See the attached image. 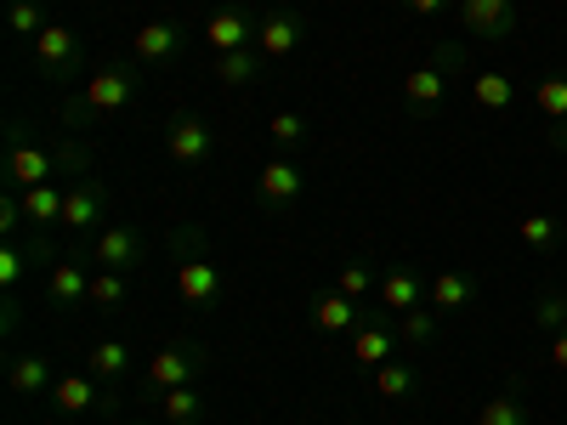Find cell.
<instances>
[{
  "label": "cell",
  "instance_id": "9",
  "mask_svg": "<svg viewBox=\"0 0 567 425\" xmlns=\"http://www.w3.org/2000/svg\"><path fill=\"white\" fill-rule=\"evenodd\" d=\"M165 154L182 165V170H205L216 159V125H205L199 114H171L165 120Z\"/></svg>",
  "mask_w": 567,
  "mask_h": 425
},
{
  "label": "cell",
  "instance_id": "15",
  "mask_svg": "<svg viewBox=\"0 0 567 425\" xmlns=\"http://www.w3.org/2000/svg\"><path fill=\"white\" fill-rule=\"evenodd\" d=\"M182 45H187V29H182L176 18H154V23H142V29L131 34V58H136L142 74H154V69H165L171 58H182Z\"/></svg>",
  "mask_w": 567,
  "mask_h": 425
},
{
  "label": "cell",
  "instance_id": "6",
  "mask_svg": "<svg viewBox=\"0 0 567 425\" xmlns=\"http://www.w3.org/2000/svg\"><path fill=\"white\" fill-rule=\"evenodd\" d=\"M103 216H114V187L91 170V176H80V182H69V205H63V227L74 232V245L80 239H91V232H103L109 221Z\"/></svg>",
  "mask_w": 567,
  "mask_h": 425
},
{
  "label": "cell",
  "instance_id": "13",
  "mask_svg": "<svg viewBox=\"0 0 567 425\" xmlns=\"http://www.w3.org/2000/svg\"><path fill=\"white\" fill-rule=\"evenodd\" d=\"M460 29L471 40L505 45L516 29H523V12H516V0H460Z\"/></svg>",
  "mask_w": 567,
  "mask_h": 425
},
{
  "label": "cell",
  "instance_id": "25",
  "mask_svg": "<svg viewBox=\"0 0 567 425\" xmlns=\"http://www.w3.org/2000/svg\"><path fill=\"white\" fill-rule=\"evenodd\" d=\"M477 425H534V408L523 397V381H511L499 397H488L483 414H477Z\"/></svg>",
  "mask_w": 567,
  "mask_h": 425
},
{
  "label": "cell",
  "instance_id": "21",
  "mask_svg": "<svg viewBox=\"0 0 567 425\" xmlns=\"http://www.w3.org/2000/svg\"><path fill=\"white\" fill-rule=\"evenodd\" d=\"M63 205H69V182H40L23 194V221L29 232H45V227H63Z\"/></svg>",
  "mask_w": 567,
  "mask_h": 425
},
{
  "label": "cell",
  "instance_id": "31",
  "mask_svg": "<svg viewBox=\"0 0 567 425\" xmlns=\"http://www.w3.org/2000/svg\"><path fill=\"white\" fill-rule=\"evenodd\" d=\"M516 239H523L528 250H556V245L567 239V221H561V216H545V210H534V216H523V221H516Z\"/></svg>",
  "mask_w": 567,
  "mask_h": 425
},
{
  "label": "cell",
  "instance_id": "33",
  "mask_svg": "<svg viewBox=\"0 0 567 425\" xmlns=\"http://www.w3.org/2000/svg\"><path fill=\"white\" fill-rule=\"evenodd\" d=\"M7 29H12L18 40H29V45H34L52 23H45V7H40V0H12V7H7Z\"/></svg>",
  "mask_w": 567,
  "mask_h": 425
},
{
  "label": "cell",
  "instance_id": "20",
  "mask_svg": "<svg viewBox=\"0 0 567 425\" xmlns=\"http://www.w3.org/2000/svg\"><path fill=\"white\" fill-rule=\"evenodd\" d=\"M312 329L318 335H352V329L363 323V301H352V296H341V290H323V296H312Z\"/></svg>",
  "mask_w": 567,
  "mask_h": 425
},
{
  "label": "cell",
  "instance_id": "18",
  "mask_svg": "<svg viewBox=\"0 0 567 425\" xmlns=\"http://www.w3.org/2000/svg\"><path fill=\"white\" fill-rule=\"evenodd\" d=\"M477 296H483V278H477V272H465V267H443V272H432V290H425L432 312H465V307H477Z\"/></svg>",
  "mask_w": 567,
  "mask_h": 425
},
{
  "label": "cell",
  "instance_id": "11",
  "mask_svg": "<svg viewBox=\"0 0 567 425\" xmlns=\"http://www.w3.org/2000/svg\"><path fill=\"white\" fill-rule=\"evenodd\" d=\"M398 318L386 312V307H363V323L352 329V363H363V369H381V363H392L398 357Z\"/></svg>",
  "mask_w": 567,
  "mask_h": 425
},
{
  "label": "cell",
  "instance_id": "24",
  "mask_svg": "<svg viewBox=\"0 0 567 425\" xmlns=\"http://www.w3.org/2000/svg\"><path fill=\"white\" fill-rule=\"evenodd\" d=\"M85 374H97L103 386H125V374H131V346L125 341H97L85 352Z\"/></svg>",
  "mask_w": 567,
  "mask_h": 425
},
{
  "label": "cell",
  "instance_id": "10",
  "mask_svg": "<svg viewBox=\"0 0 567 425\" xmlns=\"http://www.w3.org/2000/svg\"><path fill=\"white\" fill-rule=\"evenodd\" d=\"M34 69L45 74V80H80L85 74V40L74 34V29H63V23H52L34 45Z\"/></svg>",
  "mask_w": 567,
  "mask_h": 425
},
{
  "label": "cell",
  "instance_id": "37",
  "mask_svg": "<svg viewBox=\"0 0 567 425\" xmlns=\"http://www.w3.org/2000/svg\"><path fill=\"white\" fill-rule=\"evenodd\" d=\"M403 7H409L414 18H443V12H449V0H403Z\"/></svg>",
  "mask_w": 567,
  "mask_h": 425
},
{
  "label": "cell",
  "instance_id": "12",
  "mask_svg": "<svg viewBox=\"0 0 567 425\" xmlns=\"http://www.w3.org/2000/svg\"><path fill=\"white\" fill-rule=\"evenodd\" d=\"M301 40H307V12H301V7H267V12H261L256 52H261L267 63L296 58V52H301Z\"/></svg>",
  "mask_w": 567,
  "mask_h": 425
},
{
  "label": "cell",
  "instance_id": "14",
  "mask_svg": "<svg viewBox=\"0 0 567 425\" xmlns=\"http://www.w3.org/2000/svg\"><path fill=\"white\" fill-rule=\"evenodd\" d=\"M256 199L267 205V210H296L301 199H307V170L296 165V154H278V159H267L261 165V176H256Z\"/></svg>",
  "mask_w": 567,
  "mask_h": 425
},
{
  "label": "cell",
  "instance_id": "5",
  "mask_svg": "<svg viewBox=\"0 0 567 425\" xmlns=\"http://www.w3.org/2000/svg\"><path fill=\"white\" fill-rule=\"evenodd\" d=\"M74 256L91 261V267H109V272H136L148 261V239H142V227H131V221H109L103 232H91L85 245H74Z\"/></svg>",
  "mask_w": 567,
  "mask_h": 425
},
{
  "label": "cell",
  "instance_id": "35",
  "mask_svg": "<svg viewBox=\"0 0 567 425\" xmlns=\"http://www.w3.org/2000/svg\"><path fill=\"white\" fill-rule=\"evenodd\" d=\"M567 329V296L561 290H545L534 301V335H561Z\"/></svg>",
  "mask_w": 567,
  "mask_h": 425
},
{
  "label": "cell",
  "instance_id": "30",
  "mask_svg": "<svg viewBox=\"0 0 567 425\" xmlns=\"http://www.w3.org/2000/svg\"><path fill=\"white\" fill-rule=\"evenodd\" d=\"M131 296V272H109V267H91V301L85 307H97V312H120Z\"/></svg>",
  "mask_w": 567,
  "mask_h": 425
},
{
  "label": "cell",
  "instance_id": "29",
  "mask_svg": "<svg viewBox=\"0 0 567 425\" xmlns=\"http://www.w3.org/2000/svg\"><path fill=\"white\" fill-rule=\"evenodd\" d=\"M159 419L165 425H199L205 419V386H176L159 397Z\"/></svg>",
  "mask_w": 567,
  "mask_h": 425
},
{
  "label": "cell",
  "instance_id": "38",
  "mask_svg": "<svg viewBox=\"0 0 567 425\" xmlns=\"http://www.w3.org/2000/svg\"><path fill=\"white\" fill-rule=\"evenodd\" d=\"M550 369L567 374V329H561V335H550Z\"/></svg>",
  "mask_w": 567,
  "mask_h": 425
},
{
  "label": "cell",
  "instance_id": "16",
  "mask_svg": "<svg viewBox=\"0 0 567 425\" xmlns=\"http://www.w3.org/2000/svg\"><path fill=\"white\" fill-rule=\"evenodd\" d=\"M45 307L52 312H74V307H85L91 301V261H80V256H58L52 267H45Z\"/></svg>",
  "mask_w": 567,
  "mask_h": 425
},
{
  "label": "cell",
  "instance_id": "27",
  "mask_svg": "<svg viewBox=\"0 0 567 425\" xmlns=\"http://www.w3.org/2000/svg\"><path fill=\"white\" fill-rule=\"evenodd\" d=\"M374 392H381L386 403H409V397L420 392V369H414V363H403V357L381 363V369H374Z\"/></svg>",
  "mask_w": 567,
  "mask_h": 425
},
{
  "label": "cell",
  "instance_id": "22",
  "mask_svg": "<svg viewBox=\"0 0 567 425\" xmlns=\"http://www.w3.org/2000/svg\"><path fill=\"white\" fill-rule=\"evenodd\" d=\"M7 386H12V397H52L58 374H52V363H45L40 352H18L7 363Z\"/></svg>",
  "mask_w": 567,
  "mask_h": 425
},
{
  "label": "cell",
  "instance_id": "4",
  "mask_svg": "<svg viewBox=\"0 0 567 425\" xmlns=\"http://www.w3.org/2000/svg\"><path fill=\"white\" fill-rule=\"evenodd\" d=\"M465 63V45H432V63H420L409 80H403V108L414 114V120H432L437 108H443V97H449V74Z\"/></svg>",
  "mask_w": 567,
  "mask_h": 425
},
{
  "label": "cell",
  "instance_id": "17",
  "mask_svg": "<svg viewBox=\"0 0 567 425\" xmlns=\"http://www.w3.org/2000/svg\"><path fill=\"white\" fill-rule=\"evenodd\" d=\"M256 29H261V18L250 12V7H239V0H227V7H216L210 18H205V40H210V52L221 58V52H245V45H256Z\"/></svg>",
  "mask_w": 567,
  "mask_h": 425
},
{
  "label": "cell",
  "instance_id": "8",
  "mask_svg": "<svg viewBox=\"0 0 567 425\" xmlns=\"http://www.w3.org/2000/svg\"><path fill=\"white\" fill-rule=\"evenodd\" d=\"M0 170H7V187L29 194V187H40V182H58V148H34L29 131L12 125V131H7V159H0Z\"/></svg>",
  "mask_w": 567,
  "mask_h": 425
},
{
  "label": "cell",
  "instance_id": "23",
  "mask_svg": "<svg viewBox=\"0 0 567 425\" xmlns=\"http://www.w3.org/2000/svg\"><path fill=\"white\" fill-rule=\"evenodd\" d=\"M534 108L550 120V148L567 154V74H545V80H534Z\"/></svg>",
  "mask_w": 567,
  "mask_h": 425
},
{
  "label": "cell",
  "instance_id": "1",
  "mask_svg": "<svg viewBox=\"0 0 567 425\" xmlns=\"http://www.w3.org/2000/svg\"><path fill=\"white\" fill-rule=\"evenodd\" d=\"M142 97V69L136 63H103L97 74H85L80 80V91L63 103V125H69V136L74 131H85V125H103V120H114L125 103H136Z\"/></svg>",
  "mask_w": 567,
  "mask_h": 425
},
{
  "label": "cell",
  "instance_id": "7",
  "mask_svg": "<svg viewBox=\"0 0 567 425\" xmlns=\"http://www.w3.org/2000/svg\"><path fill=\"white\" fill-rule=\"evenodd\" d=\"M120 397H125V386H103L97 374H58L45 403L63 419H74V414H120Z\"/></svg>",
  "mask_w": 567,
  "mask_h": 425
},
{
  "label": "cell",
  "instance_id": "26",
  "mask_svg": "<svg viewBox=\"0 0 567 425\" xmlns=\"http://www.w3.org/2000/svg\"><path fill=\"white\" fill-rule=\"evenodd\" d=\"M471 103L488 108V114H505L516 103V80L499 74V69H483V74H471Z\"/></svg>",
  "mask_w": 567,
  "mask_h": 425
},
{
  "label": "cell",
  "instance_id": "32",
  "mask_svg": "<svg viewBox=\"0 0 567 425\" xmlns=\"http://www.w3.org/2000/svg\"><path fill=\"white\" fill-rule=\"evenodd\" d=\"M398 341H403V346H414V352H425V346L437 341V312H432V307L403 312V318H398Z\"/></svg>",
  "mask_w": 567,
  "mask_h": 425
},
{
  "label": "cell",
  "instance_id": "36",
  "mask_svg": "<svg viewBox=\"0 0 567 425\" xmlns=\"http://www.w3.org/2000/svg\"><path fill=\"white\" fill-rule=\"evenodd\" d=\"M336 290H341V296H352V301H369L374 290H381V278H374V267H369V261H352V267H341Z\"/></svg>",
  "mask_w": 567,
  "mask_h": 425
},
{
  "label": "cell",
  "instance_id": "19",
  "mask_svg": "<svg viewBox=\"0 0 567 425\" xmlns=\"http://www.w3.org/2000/svg\"><path fill=\"white\" fill-rule=\"evenodd\" d=\"M425 290H432V278L403 261V267H392V272L381 278V290H374V296H381V307H386L392 318H403V312L425 307Z\"/></svg>",
  "mask_w": 567,
  "mask_h": 425
},
{
  "label": "cell",
  "instance_id": "2",
  "mask_svg": "<svg viewBox=\"0 0 567 425\" xmlns=\"http://www.w3.org/2000/svg\"><path fill=\"white\" fill-rule=\"evenodd\" d=\"M171 261H176V296L182 307H194V312H210L221 301V267L210 256V239H205V227H176L171 232Z\"/></svg>",
  "mask_w": 567,
  "mask_h": 425
},
{
  "label": "cell",
  "instance_id": "3",
  "mask_svg": "<svg viewBox=\"0 0 567 425\" xmlns=\"http://www.w3.org/2000/svg\"><path fill=\"white\" fill-rule=\"evenodd\" d=\"M210 369H216V352H210L205 341H165V346L148 357V369H142V392L159 403V397L176 392V386H205Z\"/></svg>",
  "mask_w": 567,
  "mask_h": 425
},
{
  "label": "cell",
  "instance_id": "34",
  "mask_svg": "<svg viewBox=\"0 0 567 425\" xmlns=\"http://www.w3.org/2000/svg\"><path fill=\"white\" fill-rule=\"evenodd\" d=\"M267 136L278 142L284 154H296V148H307V120H301L296 108H278V114L267 120Z\"/></svg>",
  "mask_w": 567,
  "mask_h": 425
},
{
  "label": "cell",
  "instance_id": "28",
  "mask_svg": "<svg viewBox=\"0 0 567 425\" xmlns=\"http://www.w3.org/2000/svg\"><path fill=\"white\" fill-rule=\"evenodd\" d=\"M261 52H256V45H245V52H221L216 58V80L227 85V91H245L250 80H261Z\"/></svg>",
  "mask_w": 567,
  "mask_h": 425
}]
</instances>
